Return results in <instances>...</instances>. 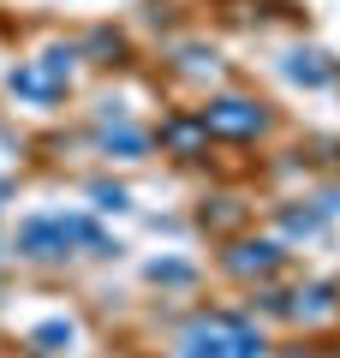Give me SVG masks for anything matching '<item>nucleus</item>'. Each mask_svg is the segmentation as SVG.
<instances>
[{
    "mask_svg": "<svg viewBox=\"0 0 340 358\" xmlns=\"http://www.w3.org/2000/svg\"><path fill=\"white\" fill-rule=\"evenodd\" d=\"M185 358H263V341L239 317H197L185 329Z\"/></svg>",
    "mask_w": 340,
    "mask_h": 358,
    "instance_id": "obj_1",
    "label": "nucleus"
},
{
    "mask_svg": "<svg viewBox=\"0 0 340 358\" xmlns=\"http://www.w3.org/2000/svg\"><path fill=\"white\" fill-rule=\"evenodd\" d=\"M18 245H24V257H60L66 245L101 251V233L90 227V221H78V215H42V221H30V227L18 233Z\"/></svg>",
    "mask_w": 340,
    "mask_h": 358,
    "instance_id": "obj_2",
    "label": "nucleus"
},
{
    "mask_svg": "<svg viewBox=\"0 0 340 358\" xmlns=\"http://www.w3.org/2000/svg\"><path fill=\"white\" fill-rule=\"evenodd\" d=\"M66 78H72V60H66V54H42L36 66H18L13 72V90L30 96V102H54L66 90Z\"/></svg>",
    "mask_w": 340,
    "mask_h": 358,
    "instance_id": "obj_3",
    "label": "nucleus"
},
{
    "mask_svg": "<svg viewBox=\"0 0 340 358\" xmlns=\"http://www.w3.org/2000/svg\"><path fill=\"white\" fill-rule=\"evenodd\" d=\"M203 126L221 131V138H251V131L263 126V114H257L251 102H215V108H203Z\"/></svg>",
    "mask_w": 340,
    "mask_h": 358,
    "instance_id": "obj_4",
    "label": "nucleus"
},
{
    "mask_svg": "<svg viewBox=\"0 0 340 358\" xmlns=\"http://www.w3.org/2000/svg\"><path fill=\"white\" fill-rule=\"evenodd\" d=\"M275 263H281L275 245H239V251H233V268H239V275H251V268H275Z\"/></svg>",
    "mask_w": 340,
    "mask_h": 358,
    "instance_id": "obj_5",
    "label": "nucleus"
},
{
    "mask_svg": "<svg viewBox=\"0 0 340 358\" xmlns=\"http://www.w3.org/2000/svg\"><path fill=\"white\" fill-rule=\"evenodd\" d=\"M292 78H304V84H323L328 78V66H316V54H292V66H287Z\"/></svg>",
    "mask_w": 340,
    "mask_h": 358,
    "instance_id": "obj_6",
    "label": "nucleus"
},
{
    "mask_svg": "<svg viewBox=\"0 0 340 358\" xmlns=\"http://www.w3.org/2000/svg\"><path fill=\"white\" fill-rule=\"evenodd\" d=\"M292 310H299V317H323V310H328V293H323V287H311V293H299V305H292Z\"/></svg>",
    "mask_w": 340,
    "mask_h": 358,
    "instance_id": "obj_7",
    "label": "nucleus"
},
{
    "mask_svg": "<svg viewBox=\"0 0 340 358\" xmlns=\"http://www.w3.org/2000/svg\"><path fill=\"white\" fill-rule=\"evenodd\" d=\"M54 341H72V322H42V329H36V346H54Z\"/></svg>",
    "mask_w": 340,
    "mask_h": 358,
    "instance_id": "obj_8",
    "label": "nucleus"
},
{
    "mask_svg": "<svg viewBox=\"0 0 340 358\" xmlns=\"http://www.w3.org/2000/svg\"><path fill=\"white\" fill-rule=\"evenodd\" d=\"M299 358H304V352H299Z\"/></svg>",
    "mask_w": 340,
    "mask_h": 358,
    "instance_id": "obj_9",
    "label": "nucleus"
}]
</instances>
